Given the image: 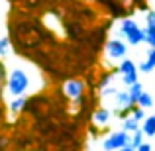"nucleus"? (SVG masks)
Returning <instances> with one entry per match:
<instances>
[{"label":"nucleus","instance_id":"nucleus-1","mask_svg":"<svg viewBox=\"0 0 155 151\" xmlns=\"http://www.w3.org/2000/svg\"><path fill=\"white\" fill-rule=\"evenodd\" d=\"M34 87V75L22 65L8 69L6 71V80H4V90L10 98L16 96H28V92Z\"/></svg>","mask_w":155,"mask_h":151},{"label":"nucleus","instance_id":"nucleus-2","mask_svg":"<svg viewBox=\"0 0 155 151\" xmlns=\"http://www.w3.org/2000/svg\"><path fill=\"white\" fill-rule=\"evenodd\" d=\"M128 43L122 38H108L104 43V57L110 61V63H120L128 57Z\"/></svg>","mask_w":155,"mask_h":151},{"label":"nucleus","instance_id":"nucleus-3","mask_svg":"<svg viewBox=\"0 0 155 151\" xmlns=\"http://www.w3.org/2000/svg\"><path fill=\"white\" fill-rule=\"evenodd\" d=\"M118 79L122 80V84L124 87H130V84L137 83L140 80V71H137V63L134 59H130V57H126L124 61H120L118 63Z\"/></svg>","mask_w":155,"mask_h":151},{"label":"nucleus","instance_id":"nucleus-4","mask_svg":"<svg viewBox=\"0 0 155 151\" xmlns=\"http://www.w3.org/2000/svg\"><path fill=\"white\" fill-rule=\"evenodd\" d=\"M128 145H130V133L122 132V130L110 132L102 140V149L104 151H118V149L128 147Z\"/></svg>","mask_w":155,"mask_h":151},{"label":"nucleus","instance_id":"nucleus-5","mask_svg":"<svg viewBox=\"0 0 155 151\" xmlns=\"http://www.w3.org/2000/svg\"><path fill=\"white\" fill-rule=\"evenodd\" d=\"M61 92H63V96L67 100H81L84 96V92H87V84H84V80L81 79H69L63 83V87H61Z\"/></svg>","mask_w":155,"mask_h":151},{"label":"nucleus","instance_id":"nucleus-6","mask_svg":"<svg viewBox=\"0 0 155 151\" xmlns=\"http://www.w3.org/2000/svg\"><path fill=\"white\" fill-rule=\"evenodd\" d=\"M112 118H114V112L112 108H106V106H98V108L92 112V126H94L96 130H106L110 128V124H112Z\"/></svg>","mask_w":155,"mask_h":151},{"label":"nucleus","instance_id":"nucleus-7","mask_svg":"<svg viewBox=\"0 0 155 151\" xmlns=\"http://www.w3.org/2000/svg\"><path fill=\"white\" fill-rule=\"evenodd\" d=\"M124 41L128 43V47H140L141 43H145V30L143 26H137L124 38Z\"/></svg>","mask_w":155,"mask_h":151},{"label":"nucleus","instance_id":"nucleus-8","mask_svg":"<svg viewBox=\"0 0 155 151\" xmlns=\"http://www.w3.org/2000/svg\"><path fill=\"white\" fill-rule=\"evenodd\" d=\"M137 71L143 73V75H151V73L155 71V49H153V47H149L147 53H145V57L140 61Z\"/></svg>","mask_w":155,"mask_h":151},{"label":"nucleus","instance_id":"nucleus-9","mask_svg":"<svg viewBox=\"0 0 155 151\" xmlns=\"http://www.w3.org/2000/svg\"><path fill=\"white\" fill-rule=\"evenodd\" d=\"M140 24L136 22V18H132V16H126V18H122L120 22H118V38L124 39L126 35L130 34V31L134 30V28H137Z\"/></svg>","mask_w":155,"mask_h":151},{"label":"nucleus","instance_id":"nucleus-10","mask_svg":"<svg viewBox=\"0 0 155 151\" xmlns=\"http://www.w3.org/2000/svg\"><path fill=\"white\" fill-rule=\"evenodd\" d=\"M26 104H28V96H16V98H10V102L6 104V110L12 116H18L20 112L26 110Z\"/></svg>","mask_w":155,"mask_h":151},{"label":"nucleus","instance_id":"nucleus-11","mask_svg":"<svg viewBox=\"0 0 155 151\" xmlns=\"http://www.w3.org/2000/svg\"><path fill=\"white\" fill-rule=\"evenodd\" d=\"M140 130L145 137H155V114L145 116V120L140 124Z\"/></svg>","mask_w":155,"mask_h":151},{"label":"nucleus","instance_id":"nucleus-12","mask_svg":"<svg viewBox=\"0 0 155 151\" xmlns=\"http://www.w3.org/2000/svg\"><path fill=\"white\" fill-rule=\"evenodd\" d=\"M120 130H122V132H126V133H134L136 130H140V122L128 114L126 118H122V120H120Z\"/></svg>","mask_w":155,"mask_h":151},{"label":"nucleus","instance_id":"nucleus-13","mask_svg":"<svg viewBox=\"0 0 155 151\" xmlns=\"http://www.w3.org/2000/svg\"><path fill=\"white\" fill-rule=\"evenodd\" d=\"M126 90H128V94H130V98H132V102L136 104L137 98L141 96V92H143V83H141V80H137V83H134V84H130V87H126Z\"/></svg>","mask_w":155,"mask_h":151},{"label":"nucleus","instance_id":"nucleus-14","mask_svg":"<svg viewBox=\"0 0 155 151\" xmlns=\"http://www.w3.org/2000/svg\"><path fill=\"white\" fill-rule=\"evenodd\" d=\"M136 106H140V108H143V110H147V108H153V106H155L153 94H151V92H147V90H143V92H141V96L137 98Z\"/></svg>","mask_w":155,"mask_h":151},{"label":"nucleus","instance_id":"nucleus-15","mask_svg":"<svg viewBox=\"0 0 155 151\" xmlns=\"http://www.w3.org/2000/svg\"><path fill=\"white\" fill-rule=\"evenodd\" d=\"M10 51H12V41H10V38H8L6 34L0 35V61H2V59H8Z\"/></svg>","mask_w":155,"mask_h":151},{"label":"nucleus","instance_id":"nucleus-16","mask_svg":"<svg viewBox=\"0 0 155 151\" xmlns=\"http://www.w3.org/2000/svg\"><path fill=\"white\" fill-rule=\"evenodd\" d=\"M143 141H145V136L141 133V130H136L134 133H130V147H132L134 151L140 147V145L143 143Z\"/></svg>","mask_w":155,"mask_h":151},{"label":"nucleus","instance_id":"nucleus-17","mask_svg":"<svg viewBox=\"0 0 155 151\" xmlns=\"http://www.w3.org/2000/svg\"><path fill=\"white\" fill-rule=\"evenodd\" d=\"M145 30V43L155 49V26H143Z\"/></svg>","mask_w":155,"mask_h":151},{"label":"nucleus","instance_id":"nucleus-18","mask_svg":"<svg viewBox=\"0 0 155 151\" xmlns=\"http://www.w3.org/2000/svg\"><path fill=\"white\" fill-rule=\"evenodd\" d=\"M130 116H132V118H136V120L141 124V122L145 120V110H143V108H140V106H134V108L130 110Z\"/></svg>","mask_w":155,"mask_h":151},{"label":"nucleus","instance_id":"nucleus-19","mask_svg":"<svg viewBox=\"0 0 155 151\" xmlns=\"http://www.w3.org/2000/svg\"><path fill=\"white\" fill-rule=\"evenodd\" d=\"M145 26H155V10L145 12Z\"/></svg>","mask_w":155,"mask_h":151},{"label":"nucleus","instance_id":"nucleus-20","mask_svg":"<svg viewBox=\"0 0 155 151\" xmlns=\"http://www.w3.org/2000/svg\"><path fill=\"white\" fill-rule=\"evenodd\" d=\"M4 80H6V69H4V63H2V61H0V96H2Z\"/></svg>","mask_w":155,"mask_h":151},{"label":"nucleus","instance_id":"nucleus-21","mask_svg":"<svg viewBox=\"0 0 155 151\" xmlns=\"http://www.w3.org/2000/svg\"><path fill=\"white\" fill-rule=\"evenodd\" d=\"M136 151H153V147H151V143H147V141H143V143L140 145Z\"/></svg>","mask_w":155,"mask_h":151},{"label":"nucleus","instance_id":"nucleus-22","mask_svg":"<svg viewBox=\"0 0 155 151\" xmlns=\"http://www.w3.org/2000/svg\"><path fill=\"white\" fill-rule=\"evenodd\" d=\"M118 151H134V149H132V147L128 145V147H124V149H118Z\"/></svg>","mask_w":155,"mask_h":151}]
</instances>
